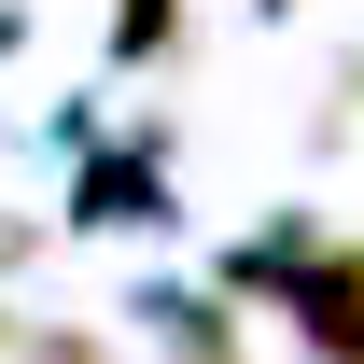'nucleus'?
I'll use <instances>...</instances> for the list:
<instances>
[{
  "instance_id": "obj_1",
  "label": "nucleus",
  "mask_w": 364,
  "mask_h": 364,
  "mask_svg": "<svg viewBox=\"0 0 364 364\" xmlns=\"http://www.w3.org/2000/svg\"><path fill=\"white\" fill-rule=\"evenodd\" d=\"M294 336L322 364H364V252H309L294 267Z\"/></svg>"
}]
</instances>
